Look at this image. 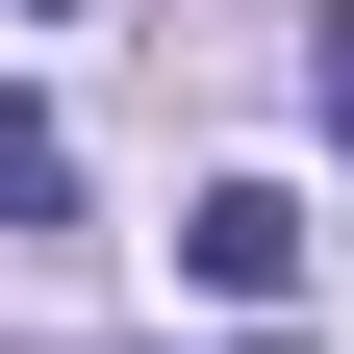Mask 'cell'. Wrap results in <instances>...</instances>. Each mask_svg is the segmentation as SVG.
<instances>
[{
    "label": "cell",
    "mask_w": 354,
    "mask_h": 354,
    "mask_svg": "<svg viewBox=\"0 0 354 354\" xmlns=\"http://www.w3.org/2000/svg\"><path fill=\"white\" fill-rule=\"evenodd\" d=\"M51 203H76V127H51V102H0V228H51Z\"/></svg>",
    "instance_id": "obj_2"
},
{
    "label": "cell",
    "mask_w": 354,
    "mask_h": 354,
    "mask_svg": "<svg viewBox=\"0 0 354 354\" xmlns=\"http://www.w3.org/2000/svg\"><path fill=\"white\" fill-rule=\"evenodd\" d=\"M177 279H203V304H279L304 279V203H279V177H203V203H177Z\"/></svg>",
    "instance_id": "obj_1"
},
{
    "label": "cell",
    "mask_w": 354,
    "mask_h": 354,
    "mask_svg": "<svg viewBox=\"0 0 354 354\" xmlns=\"http://www.w3.org/2000/svg\"><path fill=\"white\" fill-rule=\"evenodd\" d=\"M304 102H329V127H354V26H329V51H304Z\"/></svg>",
    "instance_id": "obj_3"
}]
</instances>
